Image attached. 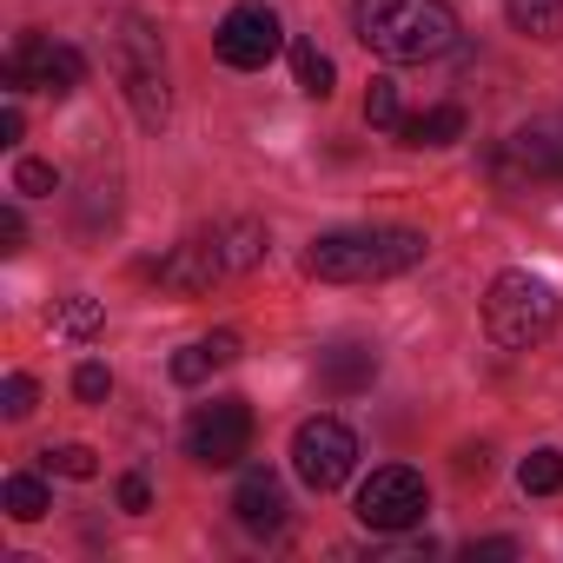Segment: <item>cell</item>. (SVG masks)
Segmentation results:
<instances>
[{
	"instance_id": "cell-11",
	"label": "cell",
	"mask_w": 563,
	"mask_h": 563,
	"mask_svg": "<svg viewBox=\"0 0 563 563\" xmlns=\"http://www.w3.org/2000/svg\"><path fill=\"white\" fill-rule=\"evenodd\" d=\"M497 173H523V179H563V120L543 113V120H523L510 140H504V159Z\"/></svg>"
},
{
	"instance_id": "cell-21",
	"label": "cell",
	"mask_w": 563,
	"mask_h": 563,
	"mask_svg": "<svg viewBox=\"0 0 563 563\" xmlns=\"http://www.w3.org/2000/svg\"><path fill=\"white\" fill-rule=\"evenodd\" d=\"M54 325H60L67 339H93V332H100V299H67Z\"/></svg>"
},
{
	"instance_id": "cell-9",
	"label": "cell",
	"mask_w": 563,
	"mask_h": 563,
	"mask_svg": "<svg viewBox=\"0 0 563 563\" xmlns=\"http://www.w3.org/2000/svg\"><path fill=\"white\" fill-rule=\"evenodd\" d=\"M87 80V60H80V47H54V41H41V34H21L14 41V54H8V87L14 93H27V87H41V93H74Z\"/></svg>"
},
{
	"instance_id": "cell-26",
	"label": "cell",
	"mask_w": 563,
	"mask_h": 563,
	"mask_svg": "<svg viewBox=\"0 0 563 563\" xmlns=\"http://www.w3.org/2000/svg\"><path fill=\"white\" fill-rule=\"evenodd\" d=\"M146 504H153L146 477H140V471H126V477H120V510H146Z\"/></svg>"
},
{
	"instance_id": "cell-24",
	"label": "cell",
	"mask_w": 563,
	"mask_h": 563,
	"mask_svg": "<svg viewBox=\"0 0 563 563\" xmlns=\"http://www.w3.org/2000/svg\"><path fill=\"white\" fill-rule=\"evenodd\" d=\"M54 186H60V173H54L47 159H21V166H14V192H34V199H47Z\"/></svg>"
},
{
	"instance_id": "cell-4",
	"label": "cell",
	"mask_w": 563,
	"mask_h": 563,
	"mask_svg": "<svg viewBox=\"0 0 563 563\" xmlns=\"http://www.w3.org/2000/svg\"><path fill=\"white\" fill-rule=\"evenodd\" d=\"M107 67L133 100L140 126H166V60H159V34H146V21H113L107 27Z\"/></svg>"
},
{
	"instance_id": "cell-2",
	"label": "cell",
	"mask_w": 563,
	"mask_h": 563,
	"mask_svg": "<svg viewBox=\"0 0 563 563\" xmlns=\"http://www.w3.org/2000/svg\"><path fill=\"white\" fill-rule=\"evenodd\" d=\"M424 258V232L411 225H358V232H325L306 252V272L325 286H365V278H398Z\"/></svg>"
},
{
	"instance_id": "cell-16",
	"label": "cell",
	"mask_w": 563,
	"mask_h": 563,
	"mask_svg": "<svg viewBox=\"0 0 563 563\" xmlns=\"http://www.w3.org/2000/svg\"><path fill=\"white\" fill-rule=\"evenodd\" d=\"M504 14L530 41H563V0H504Z\"/></svg>"
},
{
	"instance_id": "cell-12",
	"label": "cell",
	"mask_w": 563,
	"mask_h": 563,
	"mask_svg": "<svg viewBox=\"0 0 563 563\" xmlns=\"http://www.w3.org/2000/svg\"><path fill=\"white\" fill-rule=\"evenodd\" d=\"M232 517H239L252 537H278V530H286V484H278L265 464H252V471L239 477V490H232Z\"/></svg>"
},
{
	"instance_id": "cell-6",
	"label": "cell",
	"mask_w": 563,
	"mask_h": 563,
	"mask_svg": "<svg viewBox=\"0 0 563 563\" xmlns=\"http://www.w3.org/2000/svg\"><path fill=\"white\" fill-rule=\"evenodd\" d=\"M352 464H358V438H352V424H339V418H306L299 424V438H292V471H299V484L306 490H339L345 477H352Z\"/></svg>"
},
{
	"instance_id": "cell-29",
	"label": "cell",
	"mask_w": 563,
	"mask_h": 563,
	"mask_svg": "<svg viewBox=\"0 0 563 563\" xmlns=\"http://www.w3.org/2000/svg\"><path fill=\"white\" fill-rule=\"evenodd\" d=\"M21 126H27V120H21V107H8V113H0V140H8V146L21 140Z\"/></svg>"
},
{
	"instance_id": "cell-18",
	"label": "cell",
	"mask_w": 563,
	"mask_h": 563,
	"mask_svg": "<svg viewBox=\"0 0 563 563\" xmlns=\"http://www.w3.org/2000/svg\"><path fill=\"white\" fill-rule=\"evenodd\" d=\"M517 484H523V497H550V490H563V451H530L523 471H517Z\"/></svg>"
},
{
	"instance_id": "cell-22",
	"label": "cell",
	"mask_w": 563,
	"mask_h": 563,
	"mask_svg": "<svg viewBox=\"0 0 563 563\" xmlns=\"http://www.w3.org/2000/svg\"><path fill=\"white\" fill-rule=\"evenodd\" d=\"M47 457V471H60V477H93L100 471V457L87 451V444H60V451H41Z\"/></svg>"
},
{
	"instance_id": "cell-13",
	"label": "cell",
	"mask_w": 563,
	"mask_h": 563,
	"mask_svg": "<svg viewBox=\"0 0 563 563\" xmlns=\"http://www.w3.org/2000/svg\"><path fill=\"white\" fill-rule=\"evenodd\" d=\"M239 358V332H212V339H192L186 352H173V385H206L212 372H225Z\"/></svg>"
},
{
	"instance_id": "cell-15",
	"label": "cell",
	"mask_w": 563,
	"mask_h": 563,
	"mask_svg": "<svg viewBox=\"0 0 563 563\" xmlns=\"http://www.w3.org/2000/svg\"><path fill=\"white\" fill-rule=\"evenodd\" d=\"M398 140L405 146H451V140H464V107H431V113L405 120Z\"/></svg>"
},
{
	"instance_id": "cell-5",
	"label": "cell",
	"mask_w": 563,
	"mask_h": 563,
	"mask_svg": "<svg viewBox=\"0 0 563 563\" xmlns=\"http://www.w3.org/2000/svg\"><path fill=\"white\" fill-rule=\"evenodd\" d=\"M424 510H431V490L411 464H385L358 484V523L378 530V537H398V530L424 523Z\"/></svg>"
},
{
	"instance_id": "cell-3",
	"label": "cell",
	"mask_w": 563,
	"mask_h": 563,
	"mask_svg": "<svg viewBox=\"0 0 563 563\" xmlns=\"http://www.w3.org/2000/svg\"><path fill=\"white\" fill-rule=\"evenodd\" d=\"M550 325H556L550 278H537V272H497L490 278V292H484V332H490V345L530 352L537 339H550Z\"/></svg>"
},
{
	"instance_id": "cell-1",
	"label": "cell",
	"mask_w": 563,
	"mask_h": 563,
	"mask_svg": "<svg viewBox=\"0 0 563 563\" xmlns=\"http://www.w3.org/2000/svg\"><path fill=\"white\" fill-rule=\"evenodd\" d=\"M352 27L378 60H438L457 47V14L444 0H352Z\"/></svg>"
},
{
	"instance_id": "cell-14",
	"label": "cell",
	"mask_w": 563,
	"mask_h": 563,
	"mask_svg": "<svg viewBox=\"0 0 563 563\" xmlns=\"http://www.w3.org/2000/svg\"><path fill=\"white\" fill-rule=\"evenodd\" d=\"M378 378V352H365V345H332L325 358H319V385L332 391V398H352V391H365Z\"/></svg>"
},
{
	"instance_id": "cell-20",
	"label": "cell",
	"mask_w": 563,
	"mask_h": 563,
	"mask_svg": "<svg viewBox=\"0 0 563 563\" xmlns=\"http://www.w3.org/2000/svg\"><path fill=\"white\" fill-rule=\"evenodd\" d=\"M365 120L385 126V133L405 126V113H398V87H391V80H372V93H365Z\"/></svg>"
},
{
	"instance_id": "cell-23",
	"label": "cell",
	"mask_w": 563,
	"mask_h": 563,
	"mask_svg": "<svg viewBox=\"0 0 563 563\" xmlns=\"http://www.w3.org/2000/svg\"><path fill=\"white\" fill-rule=\"evenodd\" d=\"M34 398H41V385H34L27 372H14V378H8V391H0V411L21 424V418H34Z\"/></svg>"
},
{
	"instance_id": "cell-28",
	"label": "cell",
	"mask_w": 563,
	"mask_h": 563,
	"mask_svg": "<svg viewBox=\"0 0 563 563\" xmlns=\"http://www.w3.org/2000/svg\"><path fill=\"white\" fill-rule=\"evenodd\" d=\"M21 239H27V225H21V212L8 206V212H0V252H21Z\"/></svg>"
},
{
	"instance_id": "cell-10",
	"label": "cell",
	"mask_w": 563,
	"mask_h": 563,
	"mask_svg": "<svg viewBox=\"0 0 563 563\" xmlns=\"http://www.w3.org/2000/svg\"><path fill=\"white\" fill-rule=\"evenodd\" d=\"M166 292H212L219 278H232V265H225V245H219V225L212 232H192L186 245H173L159 265H146Z\"/></svg>"
},
{
	"instance_id": "cell-19",
	"label": "cell",
	"mask_w": 563,
	"mask_h": 563,
	"mask_svg": "<svg viewBox=\"0 0 563 563\" xmlns=\"http://www.w3.org/2000/svg\"><path fill=\"white\" fill-rule=\"evenodd\" d=\"M292 74H299V87H306L312 100H325V93H332V80H339V74H332V60H325L312 41H299V47H292Z\"/></svg>"
},
{
	"instance_id": "cell-17",
	"label": "cell",
	"mask_w": 563,
	"mask_h": 563,
	"mask_svg": "<svg viewBox=\"0 0 563 563\" xmlns=\"http://www.w3.org/2000/svg\"><path fill=\"white\" fill-rule=\"evenodd\" d=\"M0 497H8V517H14V523H41V517L54 510V504H47V484H41V477H27V471H21V477H8V490H0Z\"/></svg>"
},
{
	"instance_id": "cell-25",
	"label": "cell",
	"mask_w": 563,
	"mask_h": 563,
	"mask_svg": "<svg viewBox=\"0 0 563 563\" xmlns=\"http://www.w3.org/2000/svg\"><path fill=\"white\" fill-rule=\"evenodd\" d=\"M74 391H80L87 405H100V398L113 391V372H107V365H80V372H74Z\"/></svg>"
},
{
	"instance_id": "cell-7",
	"label": "cell",
	"mask_w": 563,
	"mask_h": 563,
	"mask_svg": "<svg viewBox=\"0 0 563 563\" xmlns=\"http://www.w3.org/2000/svg\"><path fill=\"white\" fill-rule=\"evenodd\" d=\"M245 444H252V405H245V398L192 405V418H186V457H199V464L225 471V464H239V457H245Z\"/></svg>"
},
{
	"instance_id": "cell-8",
	"label": "cell",
	"mask_w": 563,
	"mask_h": 563,
	"mask_svg": "<svg viewBox=\"0 0 563 563\" xmlns=\"http://www.w3.org/2000/svg\"><path fill=\"white\" fill-rule=\"evenodd\" d=\"M212 47H219V60H225V67L258 74V67H272V54H278V47H286V27H278V14H272V8H258V0H239V8L219 21Z\"/></svg>"
},
{
	"instance_id": "cell-27",
	"label": "cell",
	"mask_w": 563,
	"mask_h": 563,
	"mask_svg": "<svg viewBox=\"0 0 563 563\" xmlns=\"http://www.w3.org/2000/svg\"><path fill=\"white\" fill-rule=\"evenodd\" d=\"M464 556H471V563H504V556H517V543H510V537H490V543H471Z\"/></svg>"
}]
</instances>
